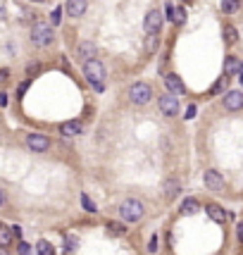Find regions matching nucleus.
<instances>
[{
    "mask_svg": "<svg viewBox=\"0 0 243 255\" xmlns=\"http://www.w3.org/2000/svg\"><path fill=\"white\" fill-rule=\"evenodd\" d=\"M12 238H15L12 229L5 227V224H0V248H7V246L12 243Z\"/></svg>",
    "mask_w": 243,
    "mask_h": 255,
    "instance_id": "obj_18",
    "label": "nucleus"
},
{
    "mask_svg": "<svg viewBox=\"0 0 243 255\" xmlns=\"http://www.w3.org/2000/svg\"><path fill=\"white\" fill-rule=\"evenodd\" d=\"M193 115H196V105H191V108L186 110V119H193Z\"/></svg>",
    "mask_w": 243,
    "mask_h": 255,
    "instance_id": "obj_28",
    "label": "nucleus"
},
{
    "mask_svg": "<svg viewBox=\"0 0 243 255\" xmlns=\"http://www.w3.org/2000/svg\"><path fill=\"white\" fill-rule=\"evenodd\" d=\"M81 131H84V127H81V122H62L60 124V134L65 136V139H74V136H81Z\"/></svg>",
    "mask_w": 243,
    "mask_h": 255,
    "instance_id": "obj_10",
    "label": "nucleus"
},
{
    "mask_svg": "<svg viewBox=\"0 0 243 255\" xmlns=\"http://www.w3.org/2000/svg\"><path fill=\"white\" fill-rule=\"evenodd\" d=\"M143 29H146L148 36H157L160 29H162V12L160 10H150L146 15V19H143Z\"/></svg>",
    "mask_w": 243,
    "mask_h": 255,
    "instance_id": "obj_5",
    "label": "nucleus"
},
{
    "mask_svg": "<svg viewBox=\"0 0 243 255\" xmlns=\"http://www.w3.org/2000/svg\"><path fill=\"white\" fill-rule=\"evenodd\" d=\"M0 255H10V253H7V251H5V248H0Z\"/></svg>",
    "mask_w": 243,
    "mask_h": 255,
    "instance_id": "obj_35",
    "label": "nucleus"
},
{
    "mask_svg": "<svg viewBox=\"0 0 243 255\" xmlns=\"http://www.w3.org/2000/svg\"><path fill=\"white\" fill-rule=\"evenodd\" d=\"M26 146L31 148L34 153H45L50 148V139L45 134H29L26 136Z\"/></svg>",
    "mask_w": 243,
    "mask_h": 255,
    "instance_id": "obj_7",
    "label": "nucleus"
},
{
    "mask_svg": "<svg viewBox=\"0 0 243 255\" xmlns=\"http://www.w3.org/2000/svg\"><path fill=\"white\" fill-rule=\"evenodd\" d=\"M7 17V10H5V2H0V22Z\"/></svg>",
    "mask_w": 243,
    "mask_h": 255,
    "instance_id": "obj_29",
    "label": "nucleus"
},
{
    "mask_svg": "<svg viewBox=\"0 0 243 255\" xmlns=\"http://www.w3.org/2000/svg\"><path fill=\"white\" fill-rule=\"evenodd\" d=\"M239 81H241V86H243V65H241V72H239Z\"/></svg>",
    "mask_w": 243,
    "mask_h": 255,
    "instance_id": "obj_33",
    "label": "nucleus"
},
{
    "mask_svg": "<svg viewBox=\"0 0 243 255\" xmlns=\"http://www.w3.org/2000/svg\"><path fill=\"white\" fill-rule=\"evenodd\" d=\"M203 182H205V186L210 191H222V188H224V177H222L217 169H205Z\"/></svg>",
    "mask_w": 243,
    "mask_h": 255,
    "instance_id": "obj_8",
    "label": "nucleus"
},
{
    "mask_svg": "<svg viewBox=\"0 0 243 255\" xmlns=\"http://www.w3.org/2000/svg\"><path fill=\"white\" fill-rule=\"evenodd\" d=\"M224 108L229 112H239L243 110V91H229L224 95Z\"/></svg>",
    "mask_w": 243,
    "mask_h": 255,
    "instance_id": "obj_9",
    "label": "nucleus"
},
{
    "mask_svg": "<svg viewBox=\"0 0 243 255\" xmlns=\"http://www.w3.org/2000/svg\"><path fill=\"white\" fill-rule=\"evenodd\" d=\"M155 248H157V238L153 236L150 238V253H155Z\"/></svg>",
    "mask_w": 243,
    "mask_h": 255,
    "instance_id": "obj_31",
    "label": "nucleus"
},
{
    "mask_svg": "<svg viewBox=\"0 0 243 255\" xmlns=\"http://www.w3.org/2000/svg\"><path fill=\"white\" fill-rule=\"evenodd\" d=\"M236 232H239V241L243 243V222H239V227H236Z\"/></svg>",
    "mask_w": 243,
    "mask_h": 255,
    "instance_id": "obj_30",
    "label": "nucleus"
},
{
    "mask_svg": "<svg viewBox=\"0 0 243 255\" xmlns=\"http://www.w3.org/2000/svg\"><path fill=\"white\" fill-rule=\"evenodd\" d=\"M241 60L239 57H234V55H229V57H224V76H234V74L241 72Z\"/></svg>",
    "mask_w": 243,
    "mask_h": 255,
    "instance_id": "obj_12",
    "label": "nucleus"
},
{
    "mask_svg": "<svg viewBox=\"0 0 243 255\" xmlns=\"http://www.w3.org/2000/svg\"><path fill=\"white\" fill-rule=\"evenodd\" d=\"M105 229H108V234H110V236H124V232H127L122 222H108V227H105Z\"/></svg>",
    "mask_w": 243,
    "mask_h": 255,
    "instance_id": "obj_19",
    "label": "nucleus"
},
{
    "mask_svg": "<svg viewBox=\"0 0 243 255\" xmlns=\"http://www.w3.org/2000/svg\"><path fill=\"white\" fill-rule=\"evenodd\" d=\"M79 57L86 60V62H88V60H95V46L91 41H84V43L79 46Z\"/></svg>",
    "mask_w": 243,
    "mask_h": 255,
    "instance_id": "obj_16",
    "label": "nucleus"
},
{
    "mask_svg": "<svg viewBox=\"0 0 243 255\" xmlns=\"http://www.w3.org/2000/svg\"><path fill=\"white\" fill-rule=\"evenodd\" d=\"M150 98H153V89L150 84H143V81H136L129 89V100L133 105H148Z\"/></svg>",
    "mask_w": 243,
    "mask_h": 255,
    "instance_id": "obj_4",
    "label": "nucleus"
},
{
    "mask_svg": "<svg viewBox=\"0 0 243 255\" xmlns=\"http://www.w3.org/2000/svg\"><path fill=\"white\" fill-rule=\"evenodd\" d=\"M239 7H241V0H222V10L226 15H234Z\"/></svg>",
    "mask_w": 243,
    "mask_h": 255,
    "instance_id": "obj_21",
    "label": "nucleus"
},
{
    "mask_svg": "<svg viewBox=\"0 0 243 255\" xmlns=\"http://www.w3.org/2000/svg\"><path fill=\"white\" fill-rule=\"evenodd\" d=\"M205 212L210 215V219H215L217 224H224L226 215H224V210H222L220 205H215V203H207V205H205Z\"/></svg>",
    "mask_w": 243,
    "mask_h": 255,
    "instance_id": "obj_15",
    "label": "nucleus"
},
{
    "mask_svg": "<svg viewBox=\"0 0 243 255\" xmlns=\"http://www.w3.org/2000/svg\"><path fill=\"white\" fill-rule=\"evenodd\" d=\"M0 105H2V108L7 105V93H0Z\"/></svg>",
    "mask_w": 243,
    "mask_h": 255,
    "instance_id": "obj_32",
    "label": "nucleus"
},
{
    "mask_svg": "<svg viewBox=\"0 0 243 255\" xmlns=\"http://www.w3.org/2000/svg\"><path fill=\"white\" fill-rule=\"evenodd\" d=\"M65 10H67L69 17H81L86 12V0H67Z\"/></svg>",
    "mask_w": 243,
    "mask_h": 255,
    "instance_id": "obj_11",
    "label": "nucleus"
},
{
    "mask_svg": "<svg viewBox=\"0 0 243 255\" xmlns=\"http://www.w3.org/2000/svg\"><path fill=\"white\" fill-rule=\"evenodd\" d=\"M84 74H86L88 84H93L95 91H103L105 89V65L100 60H88L84 65Z\"/></svg>",
    "mask_w": 243,
    "mask_h": 255,
    "instance_id": "obj_1",
    "label": "nucleus"
},
{
    "mask_svg": "<svg viewBox=\"0 0 243 255\" xmlns=\"http://www.w3.org/2000/svg\"><path fill=\"white\" fill-rule=\"evenodd\" d=\"M181 212H184V215H196V212H200V203L196 201V198H186V201L181 203Z\"/></svg>",
    "mask_w": 243,
    "mask_h": 255,
    "instance_id": "obj_17",
    "label": "nucleus"
},
{
    "mask_svg": "<svg viewBox=\"0 0 243 255\" xmlns=\"http://www.w3.org/2000/svg\"><path fill=\"white\" fill-rule=\"evenodd\" d=\"M76 246H79V241L74 236H67V241H65V253H74Z\"/></svg>",
    "mask_w": 243,
    "mask_h": 255,
    "instance_id": "obj_24",
    "label": "nucleus"
},
{
    "mask_svg": "<svg viewBox=\"0 0 243 255\" xmlns=\"http://www.w3.org/2000/svg\"><path fill=\"white\" fill-rule=\"evenodd\" d=\"M81 205H84L86 212H98V205L88 198V193H81Z\"/></svg>",
    "mask_w": 243,
    "mask_h": 255,
    "instance_id": "obj_23",
    "label": "nucleus"
},
{
    "mask_svg": "<svg viewBox=\"0 0 243 255\" xmlns=\"http://www.w3.org/2000/svg\"><path fill=\"white\" fill-rule=\"evenodd\" d=\"M31 2H45V0H31Z\"/></svg>",
    "mask_w": 243,
    "mask_h": 255,
    "instance_id": "obj_36",
    "label": "nucleus"
},
{
    "mask_svg": "<svg viewBox=\"0 0 243 255\" xmlns=\"http://www.w3.org/2000/svg\"><path fill=\"white\" fill-rule=\"evenodd\" d=\"M36 255H55L53 243H48V241H38L36 243Z\"/></svg>",
    "mask_w": 243,
    "mask_h": 255,
    "instance_id": "obj_20",
    "label": "nucleus"
},
{
    "mask_svg": "<svg viewBox=\"0 0 243 255\" xmlns=\"http://www.w3.org/2000/svg\"><path fill=\"white\" fill-rule=\"evenodd\" d=\"M143 212H146V208H143V203L138 201V198H127V201L119 205V217L124 219V222H138V219L143 217Z\"/></svg>",
    "mask_w": 243,
    "mask_h": 255,
    "instance_id": "obj_2",
    "label": "nucleus"
},
{
    "mask_svg": "<svg viewBox=\"0 0 243 255\" xmlns=\"http://www.w3.org/2000/svg\"><path fill=\"white\" fill-rule=\"evenodd\" d=\"M157 105H160V112L167 115V117H174L179 115V100L174 98V93H165L157 98Z\"/></svg>",
    "mask_w": 243,
    "mask_h": 255,
    "instance_id": "obj_6",
    "label": "nucleus"
},
{
    "mask_svg": "<svg viewBox=\"0 0 243 255\" xmlns=\"http://www.w3.org/2000/svg\"><path fill=\"white\" fill-rule=\"evenodd\" d=\"M224 38H226V43H229V46H234V43L239 41V31H236L231 24H226V26H224Z\"/></svg>",
    "mask_w": 243,
    "mask_h": 255,
    "instance_id": "obj_22",
    "label": "nucleus"
},
{
    "mask_svg": "<svg viewBox=\"0 0 243 255\" xmlns=\"http://www.w3.org/2000/svg\"><path fill=\"white\" fill-rule=\"evenodd\" d=\"M167 191H169V193H167V198H174V196H177V191H179V186H177V184L172 182V184L167 186Z\"/></svg>",
    "mask_w": 243,
    "mask_h": 255,
    "instance_id": "obj_27",
    "label": "nucleus"
},
{
    "mask_svg": "<svg viewBox=\"0 0 243 255\" xmlns=\"http://www.w3.org/2000/svg\"><path fill=\"white\" fill-rule=\"evenodd\" d=\"M60 17H62V10L57 7V10H53V15H50V19H53V26H55V24H60Z\"/></svg>",
    "mask_w": 243,
    "mask_h": 255,
    "instance_id": "obj_26",
    "label": "nucleus"
},
{
    "mask_svg": "<svg viewBox=\"0 0 243 255\" xmlns=\"http://www.w3.org/2000/svg\"><path fill=\"white\" fill-rule=\"evenodd\" d=\"M2 203H5V193L0 191V205H2Z\"/></svg>",
    "mask_w": 243,
    "mask_h": 255,
    "instance_id": "obj_34",
    "label": "nucleus"
},
{
    "mask_svg": "<svg viewBox=\"0 0 243 255\" xmlns=\"http://www.w3.org/2000/svg\"><path fill=\"white\" fill-rule=\"evenodd\" d=\"M17 253L19 255H34V248H31L29 243H24V241H22V243L17 246Z\"/></svg>",
    "mask_w": 243,
    "mask_h": 255,
    "instance_id": "obj_25",
    "label": "nucleus"
},
{
    "mask_svg": "<svg viewBox=\"0 0 243 255\" xmlns=\"http://www.w3.org/2000/svg\"><path fill=\"white\" fill-rule=\"evenodd\" d=\"M167 17L174 24H184L186 22V10L184 7H177V5H167Z\"/></svg>",
    "mask_w": 243,
    "mask_h": 255,
    "instance_id": "obj_14",
    "label": "nucleus"
},
{
    "mask_svg": "<svg viewBox=\"0 0 243 255\" xmlns=\"http://www.w3.org/2000/svg\"><path fill=\"white\" fill-rule=\"evenodd\" d=\"M165 86H167L172 93H184V91H186L184 81H181L177 74H167V76H165Z\"/></svg>",
    "mask_w": 243,
    "mask_h": 255,
    "instance_id": "obj_13",
    "label": "nucleus"
},
{
    "mask_svg": "<svg viewBox=\"0 0 243 255\" xmlns=\"http://www.w3.org/2000/svg\"><path fill=\"white\" fill-rule=\"evenodd\" d=\"M31 41H34V46H38V48L50 46L53 43V26L48 22H36L34 29H31Z\"/></svg>",
    "mask_w": 243,
    "mask_h": 255,
    "instance_id": "obj_3",
    "label": "nucleus"
}]
</instances>
